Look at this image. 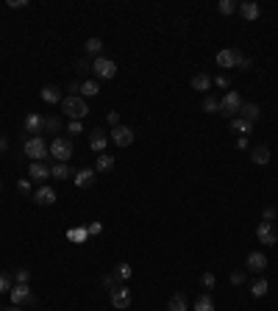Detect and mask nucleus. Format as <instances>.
<instances>
[{
    "label": "nucleus",
    "instance_id": "24",
    "mask_svg": "<svg viewBox=\"0 0 278 311\" xmlns=\"http://www.w3.org/2000/svg\"><path fill=\"white\" fill-rule=\"evenodd\" d=\"M209 86H212V78L206 75V72H198V75L192 78V89L195 92H209Z\"/></svg>",
    "mask_w": 278,
    "mask_h": 311
},
{
    "label": "nucleus",
    "instance_id": "37",
    "mask_svg": "<svg viewBox=\"0 0 278 311\" xmlns=\"http://www.w3.org/2000/svg\"><path fill=\"white\" fill-rule=\"evenodd\" d=\"M59 128H61L59 117H45V131H59Z\"/></svg>",
    "mask_w": 278,
    "mask_h": 311
},
{
    "label": "nucleus",
    "instance_id": "21",
    "mask_svg": "<svg viewBox=\"0 0 278 311\" xmlns=\"http://www.w3.org/2000/svg\"><path fill=\"white\" fill-rule=\"evenodd\" d=\"M70 175H73L70 164H59V162H56L53 167H50V178H56V181H67Z\"/></svg>",
    "mask_w": 278,
    "mask_h": 311
},
{
    "label": "nucleus",
    "instance_id": "11",
    "mask_svg": "<svg viewBox=\"0 0 278 311\" xmlns=\"http://www.w3.org/2000/svg\"><path fill=\"white\" fill-rule=\"evenodd\" d=\"M245 264H248L250 272H264V269H267V256H264V253H259V250H253V253H248Z\"/></svg>",
    "mask_w": 278,
    "mask_h": 311
},
{
    "label": "nucleus",
    "instance_id": "22",
    "mask_svg": "<svg viewBox=\"0 0 278 311\" xmlns=\"http://www.w3.org/2000/svg\"><path fill=\"white\" fill-rule=\"evenodd\" d=\"M111 167H114V156H109V153H100V156H97L95 173H109Z\"/></svg>",
    "mask_w": 278,
    "mask_h": 311
},
{
    "label": "nucleus",
    "instance_id": "20",
    "mask_svg": "<svg viewBox=\"0 0 278 311\" xmlns=\"http://www.w3.org/2000/svg\"><path fill=\"white\" fill-rule=\"evenodd\" d=\"M239 14H242L245 20H248V23H253V20L259 17V6H256L253 0H245V3L239 6Z\"/></svg>",
    "mask_w": 278,
    "mask_h": 311
},
{
    "label": "nucleus",
    "instance_id": "14",
    "mask_svg": "<svg viewBox=\"0 0 278 311\" xmlns=\"http://www.w3.org/2000/svg\"><path fill=\"white\" fill-rule=\"evenodd\" d=\"M9 297H12V303L14 305H20V303H31V289H28V283H17V286L9 292Z\"/></svg>",
    "mask_w": 278,
    "mask_h": 311
},
{
    "label": "nucleus",
    "instance_id": "39",
    "mask_svg": "<svg viewBox=\"0 0 278 311\" xmlns=\"http://www.w3.org/2000/svg\"><path fill=\"white\" fill-rule=\"evenodd\" d=\"M14 278H17V283H28V281H31V272H28V269H23V267H20L17 272H14Z\"/></svg>",
    "mask_w": 278,
    "mask_h": 311
},
{
    "label": "nucleus",
    "instance_id": "16",
    "mask_svg": "<svg viewBox=\"0 0 278 311\" xmlns=\"http://www.w3.org/2000/svg\"><path fill=\"white\" fill-rule=\"evenodd\" d=\"M259 114H261L259 103H242V108H239L236 117H242V120H248V122H256L259 120Z\"/></svg>",
    "mask_w": 278,
    "mask_h": 311
},
{
    "label": "nucleus",
    "instance_id": "33",
    "mask_svg": "<svg viewBox=\"0 0 278 311\" xmlns=\"http://www.w3.org/2000/svg\"><path fill=\"white\" fill-rule=\"evenodd\" d=\"M86 228H73V231H67V239H73V242H86Z\"/></svg>",
    "mask_w": 278,
    "mask_h": 311
},
{
    "label": "nucleus",
    "instance_id": "4",
    "mask_svg": "<svg viewBox=\"0 0 278 311\" xmlns=\"http://www.w3.org/2000/svg\"><path fill=\"white\" fill-rule=\"evenodd\" d=\"M92 72H95V78H100V81H111V78L117 75V64L111 59H106V56H97V59L92 61Z\"/></svg>",
    "mask_w": 278,
    "mask_h": 311
},
{
    "label": "nucleus",
    "instance_id": "7",
    "mask_svg": "<svg viewBox=\"0 0 278 311\" xmlns=\"http://www.w3.org/2000/svg\"><path fill=\"white\" fill-rule=\"evenodd\" d=\"M256 236H259V242H261V245H267V247H272L278 242V233H275V228H272V222H259Z\"/></svg>",
    "mask_w": 278,
    "mask_h": 311
},
{
    "label": "nucleus",
    "instance_id": "41",
    "mask_svg": "<svg viewBox=\"0 0 278 311\" xmlns=\"http://www.w3.org/2000/svg\"><path fill=\"white\" fill-rule=\"evenodd\" d=\"M212 84H217V86H223V89H228V86H231V78L223 72V75H217V78H214Z\"/></svg>",
    "mask_w": 278,
    "mask_h": 311
},
{
    "label": "nucleus",
    "instance_id": "23",
    "mask_svg": "<svg viewBox=\"0 0 278 311\" xmlns=\"http://www.w3.org/2000/svg\"><path fill=\"white\" fill-rule=\"evenodd\" d=\"M39 95H42L45 103H61V100H64V97H61V89H59V86H45Z\"/></svg>",
    "mask_w": 278,
    "mask_h": 311
},
{
    "label": "nucleus",
    "instance_id": "28",
    "mask_svg": "<svg viewBox=\"0 0 278 311\" xmlns=\"http://www.w3.org/2000/svg\"><path fill=\"white\" fill-rule=\"evenodd\" d=\"M195 311H214V300L209 297V292L200 294V297L195 300Z\"/></svg>",
    "mask_w": 278,
    "mask_h": 311
},
{
    "label": "nucleus",
    "instance_id": "17",
    "mask_svg": "<svg viewBox=\"0 0 278 311\" xmlns=\"http://www.w3.org/2000/svg\"><path fill=\"white\" fill-rule=\"evenodd\" d=\"M34 203H39V206H53V203H56V192L50 189V186H42V189H37V195H34Z\"/></svg>",
    "mask_w": 278,
    "mask_h": 311
},
{
    "label": "nucleus",
    "instance_id": "43",
    "mask_svg": "<svg viewBox=\"0 0 278 311\" xmlns=\"http://www.w3.org/2000/svg\"><path fill=\"white\" fill-rule=\"evenodd\" d=\"M67 128H70V133H73V136H75V133H81V131H84L81 120H70V125H67Z\"/></svg>",
    "mask_w": 278,
    "mask_h": 311
},
{
    "label": "nucleus",
    "instance_id": "2",
    "mask_svg": "<svg viewBox=\"0 0 278 311\" xmlns=\"http://www.w3.org/2000/svg\"><path fill=\"white\" fill-rule=\"evenodd\" d=\"M25 156H31V162H42V159H48L50 156V144L48 139L39 133V136H28L25 139Z\"/></svg>",
    "mask_w": 278,
    "mask_h": 311
},
{
    "label": "nucleus",
    "instance_id": "29",
    "mask_svg": "<svg viewBox=\"0 0 278 311\" xmlns=\"http://www.w3.org/2000/svg\"><path fill=\"white\" fill-rule=\"evenodd\" d=\"M267 289H270V286H267V281H264V278H259V281H253V283H250V294H253V297H264V294H267Z\"/></svg>",
    "mask_w": 278,
    "mask_h": 311
},
{
    "label": "nucleus",
    "instance_id": "15",
    "mask_svg": "<svg viewBox=\"0 0 278 311\" xmlns=\"http://www.w3.org/2000/svg\"><path fill=\"white\" fill-rule=\"evenodd\" d=\"M73 181H75V186H78V189H86V186H92V184H95V170H92V167L78 170Z\"/></svg>",
    "mask_w": 278,
    "mask_h": 311
},
{
    "label": "nucleus",
    "instance_id": "10",
    "mask_svg": "<svg viewBox=\"0 0 278 311\" xmlns=\"http://www.w3.org/2000/svg\"><path fill=\"white\" fill-rule=\"evenodd\" d=\"M236 56H239V50L236 48H225L217 53V67L220 70H231V67H236Z\"/></svg>",
    "mask_w": 278,
    "mask_h": 311
},
{
    "label": "nucleus",
    "instance_id": "8",
    "mask_svg": "<svg viewBox=\"0 0 278 311\" xmlns=\"http://www.w3.org/2000/svg\"><path fill=\"white\" fill-rule=\"evenodd\" d=\"M131 289L128 286H114L111 289V305H114V308H128V305H131Z\"/></svg>",
    "mask_w": 278,
    "mask_h": 311
},
{
    "label": "nucleus",
    "instance_id": "30",
    "mask_svg": "<svg viewBox=\"0 0 278 311\" xmlns=\"http://www.w3.org/2000/svg\"><path fill=\"white\" fill-rule=\"evenodd\" d=\"M100 50H103V42L97 39V36L86 39V53H89V56H95V59H97V56H100Z\"/></svg>",
    "mask_w": 278,
    "mask_h": 311
},
{
    "label": "nucleus",
    "instance_id": "13",
    "mask_svg": "<svg viewBox=\"0 0 278 311\" xmlns=\"http://www.w3.org/2000/svg\"><path fill=\"white\" fill-rule=\"evenodd\" d=\"M28 175L34 181H39V184H45V181L50 178V167H48V164H42V162H31L28 164Z\"/></svg>",
    "mask_w": 278,
    "mask_h": 311
},
{
    "label": "nucleus",
    "instance_id": "51",
    "mask_svg": "<svg viewBox=\"0 0 278 311\" xmlns=\"http://www.w3.org/2000/svg\"><path fill=\"white\" fill-rule=\"evenodd\" d=\"M9 147V142H6V136H3V131H0V150H6Z\"/></svg>",
    "mask_w": 278,
    "mask_h": 311
},
{
    "label": "nucleus",
    "instance_id": "52",
    "mask_svg": "<svg viewBox=\"0 0 278 311\" xmlns=\"http://www.w3.org/2000/svg\"><path fill=\"white\" fill-rule=\"evenodd\" d=\"M3 311H23L20 305H12V308H3Z\"/></svg>",
    "mask_w": 278,
    "mask_h": 311
},
{
    "label": "nucleus",
    "instance_id": "9",
    "mask_svg": "<svg viewBox=\"0 0 278 311\" xmlns=\"http://www.w3.org/2000/svg\"><path fill=\"white\" fill-rule=\"evenodd\" d=\"M106 144H109V133L100 131V128H92V131H89V147L95 150V153H103Z\"/></svg>",
    "mask_w": 278,
    "mask_h": 311
},
{
    "label": "nucleus",
    "instance_id": "49",
    "mask_svg": "<svg viewBox=\"0 0 278 311\" xmlns=\"http://www.w3.org/2000/svg\"><path fill=\"white\" fill-rule=\"evenodd\" d=\"M236 147H239V150H248V136H239V139H236Z\"/></svg>",
    "mask_w": 278,
    "mask_h": 311
},
{
    "label": "nucleus",
    "instance_id": "40",
    "mask_svg": "<svg viewBox=\"0 0 278 311\" xmlns=\"http://www.w3.org/2000/svg\"><path fill=\"white\" fill-rule=\"evenodd\" d=\"M231 283H234V286H242V283H245V272H242V269L231 272Z\"/></svg>",
    "mask_w": 278,
    "mask_h": 311
},
{
    "label": "nucleus",
    "instance_id": "1",
    "mask_svg": "<svg viewBox=\"0 0 278 311\" xmlns=\"http://www.w3.org/2000/svg\"><path fill=\"white\" fill-rule=\"evenodd\" d=\"M61 111H64L70 120H84L86 114H89V106H86V100L81 95H67L64 100H61Z\"/></svg>",
    "mask_w": 278,
    "mask_h": 311
},
{
    "label": "nucleus",
    "instance_id": "38",
    "mask_svg": "<svg viewBox=\"0 0 278 311\" xmlns=\"http://www.w3.org/2000/svg\"><path fill=\"white\" fill-rule=\"evenodd\" d=\"M89 70H92V61L89 59H81L78 64H75V72H78V75H86Z\"/></svg>",
    "mask_w": 278,
    "mask_h": 311
},
{
    "label": "nucleus",
    "instance_id": "45",
    "mask_svg": "<svg viewBox=\"0 0 278 311\" xmlns=\"http://www.w3.org/2000/svg\"><path fill=\"white\" fill-rule=\"evenodd\" d=\"M100 231H103V225H100V222H89V225H86V233H92V236H97Z\"/></svg>",
    "mask_w": 278,
    "mask_h": 311
},
{
    "label": "nucleus",
    "instance_id": "19",
    "mask_svg": "<svg viewBox=\"0 0 278 311\" xmlns=\"http://www.w3.org/2000/svg\"><path fill=\"white\" fill-rule=\"evenodd\" d=\"M167 311H187V294L176 292L173 297L167 300Z\"/></svg>",
    "mask_w": 278,
    "mask_h": 311
},
{
    "label": "nucleus",
    "instance_id": "48",
    "mask_svg": "<svg viewBox=\"0 0 278 311\" xmlns=\"http://www.w3.org/2000/svg\"><path fill=\"white\" fill-rule=\"evenodd\" d=\"M17 189H20V192H31V181L20 178V181H17Z\"/></svg>",
    "mask_w": 278,
    "mask_h": 311
},
{
    "label": "nucleus",
    "instance_id": "31",
    "mask_svg": "<svg viewBox=\"0 0 278 311\" xmlns=\"http://www.w3.org/2000/svg\"><path fill=\"white\" fill-rule=\"evenodd\" d=\"M133 275V269H131V264H120V267L114 269V278L117 281H128V278Z\"/></svg>",
    "mask_w": 278,
    "mask_h": 311
},
{
    "label": "nucleus",
    "instance_id": "27",
    "mask_svg": "<svg viewBox=\"0 0 278 311\" xmlns=\"http://www.w3.org/2000/svg\"><path fill=\"white\" fill-rule=\"evenodd\" d=\"M200 108H203L206 114H220V100L214 95H206L203 97V106H200Z\"/></svg>",
    "mask_w": 278,
    "mask_h": 311
},
{
    "label": "nucleus",
    "instance_id": "36",
    "mask_svg": "<svg viewBox=\"0 0 278 311\" xmlns=\"http://www.w3.org/2000/svg\"><path fill=\"white\" fill-rule=\"evenodd\" d=\"M236 67H239V70H250V67H253V61H250L248 56L239 50V56H236Z\"/></svg>",
    "mask_w": 278,
    "mask_h": 311
},
{
    "label": "nucleus",
    "instance_id": "12",
    "mask_svg": "<svg viewBox=\"0 0 278 311\" xmlns=\"http://www.w3.org/2000/svg\"><path fill=\"white\" fill-rule=\"evenodd\" d=\"M25 131H28L31 136H39V133L45 131V117L42 114H28V117H25Z\"/></svg>",
    "mask_w": 278,
    "mask_h": 311
},
{
    "label": "nucleus",
    "instance_id": "53",
    "mask_svg": "<svg viewBox=\"0 0 278 311\" xmlns=\"http://www.w3.org/2000/svg\"><path fill=\"white\" fill-rule=\"evenodd\" d=\"M0 189H3V184H0Z\"/></svg>",
    "mask_w": 278,
    "mask_h": 311
},
{
    "label": "nucleus",
    "instance_id": "47",
    "mask_svg": "<svg viewBox=\"0 0 278 311\" xmlns=\"http://www.w3.org/2000/svg\"><path fill=\"white\" fill-rule=\"evenodd\" d=\"M28 0H9V9H25Z\"/></svg>",
    "mask_w": 278,
    "mask_h": 311
},
{
    "label": "nucleus",
    "instance_id": "6",
    "mask_svg": "<svg viewBox=\"0 0 278 311\" xmlns=\"http://www.w3.org/2000/svg\"><path fill=\"white\" fill-rule=\"evenodd\" d=\"M109 139L117 144V147H131L133 144V131L128 125H117V128H111Z\"/></svg>",
    "mask_w": 278,
    "mask_h": 311
},
{
    "label": "nucleus",
    "instance_id": "42",
    "mask_svg": "<svg viewBox=\"0 0 278 311\" xmlns=\"http://www.w3.org/2000/svg\"><path fill=\"white\" fill-rule=\"evenodd\" d=\"M106 120H109L111 128H117V125H120V111H109V114H106Z\"/></svg>",
    "mask_w": 278,
    "mask_h": 311
},
{
    "label": "nucleus",
    "instance_id": "46",
    "mask_svg": "<svg viewBox=\"0 0 278 311\" xmlns=\"http://www.w3.org/2000/svg\"><path fill=\"white\" fill-rule=\"evenodd\" d=\"M103 286H106V289L111 292V289L117 286V278H114V275H106V278H103Z\"/></svg>",
    "mask_w": 278,
    "mask_h": 311
},
{
    "label": "nucleus",
    "instance_id": "3",
    "mask_svg": "<svg viewBox=\"0 0 278 311\" xmlns=\"http://www.w3.org/2000/svg\"><path fill=\"white\" fill-rule=\"evenodd\" d=\"M50 156H53L59 164H67L70 159H73V139L56 136L53 142H50Z\"/></svg>",
    "mask_w": 278,
    "mask_h": 311
},
{
    "label": "nucleus",
    "instance_id": "44",
    "mask_svg": "<svg viewBox=\"0 0 278 311\" xmlns=\"http://www.w3.org/2000/svg\"><path fill=\"white\" fill-rule=\"evenodd\" d=\"M275 214H278V211H275V209H272V206H267V209H264V211H261V217H264V222H270V220H275Z\"/></svg>",
    "mask_w": 278,
    "mask_h": 311
},
{
    "label": "nucleus",
    "instance_id": "54",
    "mask_svg": "<svg viewBox=\"0 0 278 311\" xmlns=\"http://www.w3.org/2000/svg\"><path fill=\"white\" fill-rule=\"evenodd\" d=\"M0 311H3V308H0Z\"/></svg>",
    "mask_w": 278,
    "mask_h": 311
},
{
    "label": "nucleus",
    "instance_id": "25",
    "mask_svg": "<svg viewBox=\"0 0 278 311\" xmlns=\"http://www.w3.org/2000/svg\"><path fill=\"white\" fill-rule=\"evenodd\" d=\"M231 128H234L236 133H253V122H248V120H242V117H231Z\"/></svg>",
    "mask_w": 278,
    "mask_h": 311
},
{
    "label": "nucleus",
    "instance_id": "32",
    "mask_svg": "<svg viewBox=\"0 0 278 311\" xmlns=\"http://www.w3.org/2000/svg\"><path fill=\"white\" fill-rule=\"evenodd\" d=\"M217 12L225 14V17H231V14L236 12V3H234V0H220V3H217Z\"/></svg>",
    "mask_w": 278,
    "mask_h": 311
},
{
    "label": "nucleus",
    "instance_id": "35",
    "mask_svg": "<svg viewBox=\"0 0 278 311\" xmlns=\"http://www.w3.org/2000/svg\"><path fill=\"white\" fill-rule=\"evenodd\" d=\"M12 275L9 272H0V294H6V292H12Z\"/></svg>",
    "mask_w": 278,
    "mask_h": 311
},
{
    "label": "nucleus",
    "instance_id": "26",
    "mask_svg": "<svg viewBox=\"0 0 278 311\" xmlns=\"http://www.w3.org/2000/svg\"><path fill=\"white\" fill-rule=\"evenodd\" d=\"M100 95V84L97 81H84L81 84V97H97Z\"/></svg>",
    "mask_w": 278,
    "mask_h": 311
},
{
    "label": "nucleus",
    "instance_id": "50",
    "mask_svg": "<svg viewBox=\"0 0 278 311\" xmlns=\"http://www.w3.org/2000/svg\"><path fill=\"white\" fill-rule=\"evenodd\" d=\"M70 95H81V84H78V81H73V84H70Z\"/></svg>",
    "mask_w": 278,
    "mask_h": 311
},
{
    "label": "nucleus",
    "instance_id": "18",
    "mask_svg": "<svg viewBox=\"0 0 278 311\" xmlns=\"http://www.w3.org/2000/svg\"><path fill=\"white\" fill-rule=\"evenodd\" d=\"M250 162H253V164H259V167L270 164V147H264V144L253 147V150H250Z\"/></svg>",
    "mask_w": 278,
    "mask_h": 311
},
{
    "label": "nucleus",
    "instance_id": "5",
    "mask_svg": "<svg viewBox=\"0 0 278 311\" xmlns=\"http://www.w3.org/2000/svg\"><path fill=\"white\" fill-rule=\"evenodd\" d=\"M239 108H242L239 92L228 89V92L223 95V100H220V114H223V117H236V114H239Z\"/></svg>",
    "mask_w": 278,
    "mask_h": 311
},
{
    "label": "nucleus",
    "instance_id": "34",
    "mask_svg": "<svg viewBox=\"0 0 278 311\" xmlns=\"http://www.w3.org/2000/svg\"><path fill=\"white\" fill-rule=\"evenodd\" d=\"M214 283H217L214 272H203V275H200V286H203L206 292H209V289H214Z\"/></svg>",
    "mask_w": 278,
    "mask_h": 311
}]
</instances>
